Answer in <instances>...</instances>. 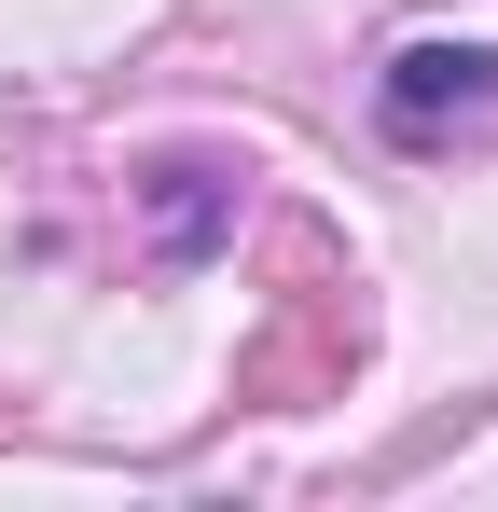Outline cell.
Returning a JSON list of instances; mask_svg holds the SVG:
<instances>
[{"mask_svg": "<svg viewBox=\"0 0 498 512\" xmlns=\"http://www.w3.org/2000/svg\"><path fill=\"white\" fill-rule=\"evenodd\" d=\"M222 208H236L222 167H153V263H194L208 236H222Z\"/></svg>", "mask_w": 498, "mask_h": 512, "instance_id": "6da1fadb", "label": "cell"}, {"mask_svg": "<svg viewBox=\"0 0 498 512\" xmlns=\"http://www.w3.org/2000/svg\"><path fill=\"white\" fill-rule=\"evenodd\" d=\"M485 84H498V56H471V42H415L402 70H388V111L429 125V111H457V97H485Z\"/></svg>", "mask_w": 498, "mask_h": 512, "instance_id": "7a4b0ae2", "label": "cell"}]
</instances>
